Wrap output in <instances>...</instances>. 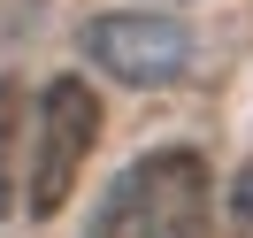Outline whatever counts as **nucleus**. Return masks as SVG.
<instances>
[{"mask_svg":"<svg viewBox=\"0 0 253 238\" xmlns=\"http://www.w3.org/2000/svg\"><path fill=\"white\" fill-rule=\"evenodd\" d=\"M16 161H23V85L0 77V207H16Z\"/></svg>","mask_w":253,"mask_h":238,"instance_id":"obj_4","label":"nucleus"},{"mask_svg":"<svg viewBox=\"0 0 253 238\" xmlns=\"http://www.w3.org/2000/svg\"><path fill=\"white\" fill-rule=\"evenodd\" d=\"M230 215H238V231H253V161L238 169V185H230Z\"/></svg>","mask_w":253,"mask_h":238,"instance_id":"obj_5","label":"nucleus"},{"mask_svg":"<svg viewBox=\"0 0 253 238\" xmlns=\"http://www.w3.org/2000/svg\"><path fill=\"white\" fill-rule=\"evenodd\" d=\"M207 215H215L207 161L192 146H154L108 185L84 238H207Z\"/></svg>","mask_w":253,"mask_h":238,"instance_id":"obj_1","label":"nucleus"},{"mask_svg":"<svg viewBox=\"0 0 253 238\" xmlns=\"http://www.w3.org/2000/svg\"><path fill=\"white\" fill-rule=\"evenodd\" d=\"M84 54L108 69L115 85H176L192 69V31L176 16H154V8H108V16L84 23Z\"/></svg>","mask_w":253,"mask_h":238,"instance_id":"obj_3","label":"nucleus"},{"mask_svg":"<svg viewBox=\"0 0 253 238\" xmlns=\"http://www.w3.org/2000/svg\"><path fill=\"white\" fill-rule=\"evenodd\" d=\"M92 139H100V100H92V85H84V77H54L46 93H39L31 169H23V192H16V200L31 207V223H46V215H62V207H69Z\"/></svg>","mask_w":253,"mask_h":238,"instance_id":"obj_2","label":"nucleus"}]
</instances>
